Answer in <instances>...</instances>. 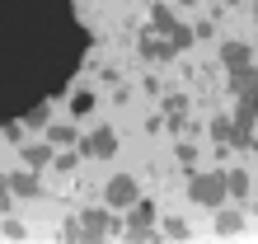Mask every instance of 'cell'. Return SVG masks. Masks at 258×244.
<instances>
[{"label": "cell", "mask_w": 258, "mask_h": 244, "mask_svg": "<svg viewBox=\"0 0 258 244\" xmlns=\"http://www.w3.org/2000/svg\"><path fill=\"white\" fill-rule=\"evenodd\" d=\"M85 47L71 0H0V122L61 94Z\"/></svg>", "instance_id": "obj_1"}, {"label": "cell", "mask_w": 258, "mask_h": 244, "mask_svg": "<svg viewBox=\"0 0 258 244\" xmlns=\"http://www.w3.org/2000/svg\"><path fill=\"white\" fill-rule=\"evenodd\" d=\"M188 197H192L197 207H221V202H225V169L192 174V178H188Z\"/></svg>", "instance_id": "obj_2"}, {"label": "cell", "mask_w": 258, "mask_h": 244, "mask_svg": "<svg viewBox=\"0 0 258 244\" xmlns=\"http://www.w3.org/2000/svg\"><path fill=\"white\" fill-rule=\"evenodd\" d=\"M127 239H141V244H150V239H160V230H155V207H150L146 197H136V202H132V221H127Z\"/></svg>", "instance_id": "obj_3"}, {"label": "cell", "mask_w": 258, "mask_h": 244, "mask_svg": "<svg viewBox=\"0 0 258 244\" xmlns=\"http://www.w3.org/2000/svg\"><path fill=\"white\" fill-rule=\"evenodd\" d=\"M75 146H80L85 160H108L113 150H117V132H113V127H94L89 136H80Z\"/></svg>", "instance_id": "obj_4"}, {"label": "cell", "mask_w": 258, "mask_h": 244, "mask_svg": "<svg viewBox=\"0 0 258 244\" xmlns=\"http://www.w3.org/2000/svg\"><path fill=\"white\" fill-rule=\"evenodd\" d=\"M103 197H108V207H132L141 193H136V178L132 174H117V178H108V193H103Z\"/></svg>", "instance_id": "obj_5"}, {"label": "cell", "mask_w": 258, "mask_h": 244, "mask_svg": "<svg viewBox=\"0 0 258 244\" xmlns=\"http://www.w3.org/2000/svg\"><path fill=\"white\" fill-rule=\"evenodd\" d=\"M103 235H113V221H108V211H85V221H80V239H103Z\"/></svg>", "instance_id": "obj_6"}, {"label": "cell", "mask_w": 258, "mask_h": 244, "mask_svg": "<svg viewBox=\"0 0 258 244\" xmlns=\"http://www.w3.org/2000/svg\"><path fill=\"white\" fill-rule=\"evenodd\" d=\"M221 61H225V71H244V66H253V52L244 47V42H225Z\"/></svg>", "instance_id": "obj_7"}, {"label": "cell", "mask_w": 258, "mask_h": 244, "mask_svg": "<svg viewBox=\"0 0 258 244\" xmlns=\"http://www.w3.org/2000/svg\"><path fill=\"white\" fill-rule=\"evenodd\" d=\"M52 155H56V150H52L47 141H28V146H24V164H28V169H47Z\"/></svg>", "instance_id": "obj_8"}, {"label": "cell", "mask_w": 258, "mask_h": 244, "mask_svg": "<svg viewBox=\"0 0 258 244\" xmlns=\"http://www.w3.org/2000/svg\"><path fill=\"white\" fill-rule=\"evenodd\" d=\"M230 89H235V94H253V89H258V66L230 71Z\"/></svg>", "instance_id": "obj_9"}, {"label": "cell", "mask_w": 258, "mask_h": 244, "mask_svg": "<svg viewBox=\"0 0 258 244\" xmlns=\"http://www.w3.org/2000/svg\"><path fill=\"white\" fill-rule=\"evenodd\" d=\"M38 188H42L38 174H24V169H19V174L10 178V193H14V197H38Z\"/></svg>", "instance_id": "obj_10"}, {"label": "cell", "mask_w": 258, "mask_h": 244, "mask_svg": "<svg viewBox=\"0 0 258 244\" xmlns=\"http://www.w3.org/2000/svg\"><path fill=\"white\" fill-rule=\"evenodd\" d=\"M164 42H169L174 52H183V47H192V28L174 19V24H169V33H164Z\"/></svg>", "instance_id": "obj_11"}, {"label": "cell", "mask_w": 258, "mask_h": 244, "mask_svg": "<svg viewBox=\"0 0 258 244\" xmlns=\"http://www.w3.org/2000/svg\"><path fill=\"white\" fill-rule=\"evenodd\" d=\"M225 197H249V174L244 169H225Z\"/></svg>", "instance_id": "obj_12"}, {"label": "cell", "mask_w": 258, "mask_h": 244, "mask_svg": "<svg viewBox=\"0 0 258 244\" xmlns=\"http://www.w3.org/2000/svg\"><path fill=\"white\" fill-rule=\"evenodd\" d=\"M244 230V216H239V211H221L216 216V235H239Z\"/></svg>", "instance_id": "obj_13"}, {"label": "cell", "mask_w": 258, "mask_h": 244, "mask_svg": "<svg viewBox=\"0 0 258 244\" xmlns=\"http://www.w3.org/2000/svg\"><path fill=\"white\" fill-rule=\"evenodd\" d=\"M47 117H52V108H47V99H42L33 108H24V127H47Z\"/></svg>", "instance_id": "obj_14"}, {"label": "cell", "mask_w": 258, "mask_h": 244, "mask_svg": "<svg viewBox=\"0 0 258 244\" xmlns=\"http://www.w3.org/2000/svg\"><path fill=\"white\" fill-rule=\"evenodd\" d=\"M71 113H75V117L94 113V94H89V89H75V94H71Z\"/></svg>", "instance_id": "obj_15"}, {"label": "cell", "mask_w": 258, "mask_h": 244, "mask_svg": "<svg viewBox=\"0 0 258 244\" xmlns=\"http://www.w3.org/2000/svg\"><path fill=\"white\" fill-rule=\"evenodd\" d=\"M150 24H155L160 33H169V24H174V10H169V5H155V10H150Z\"/></svg>", "instance_id": "obj_16"}, {"label": "cell", "mask_w": 258, "mask_h": 244, "mask_svg": "<svg viewBox=\"0 0 258 244\" xmlns=\"http://www.w3.org/2000/svg\"><path fill=\"white\" fill-rule=\"evenodd\" d=\"M230 132H235V117H211V136L216 141H230Z\"/></svg>", "instance_id": "obj_17"}, {"label": "cell", "mask_w": 258, "mask_h": 244, "mask_svg": "<svg viewBox=\"0 0 258 244\" xmlns=\"http://www.w3.org/2000/svg\"><path fill=\"white\" fill-rule=\"evenodd\" d=\"M75 141H80L75 127H52V146H75Z\"/></svg>", "instance_id": "obj_18"}, {"label": "cell", "mask_w": 258, "mask_h": 244, "mask_svg": "<svg viewBox=\"0 0 258 244\" xmlns=\"http://www.w3.org/2000/svg\"><path fill=\"white\" fill-rule=\"evenodd\" d=\"M0 235H5V239H24L28 230H24V221H14V216H10L5 225H0Z\"/></svg>", "instance_id": "obj_19"}, {"label": "cell", "mask_w": 258, "mask_h": 244, "mask_svg": "<svg viewBox=\"0 0 258 244\" xmlns=\"http://www.w3.org/2000/svg\"><path fill=\"white\" fill-rule=\"evenodd\" d=\"M160 235H169V239H188V225L183 221H164V230Z\"/></svg>", "instance_id": "obj_20"}, {"label": "cell", "mask_w": 258, "mask_h": 244, "mask_svg": "<svg viewBox=\"0 0 258 244\" xmlns=\"http://www.w3.org/2000/svg\"><path fill=\"white\" fill-rule=\"evenodd\" d=\"M75 160H80V150H66V155H52L56 169H75Z\"/></svg>", "instance_id": "obj_21"}, {"label": "cell", "mask_w": 258, "mask_h": 244, "mask_svg": "<svg viewBox=\"0 0 258 244\" xmlns=\"http://www.w3.org/2000/svg\"><path fill=\"white\" fill-rule=\"evenodd\" d=\"M5 207H10V183L0 178V211H5Z\"/></svg>", "instance_id": "obj_22"}, {"label": "cell", "mask_w": 258, "mask_h": 244, "mask_svg": "<svg viewBox=\"0 0 258 244\" xmlns=\"http://www.w3.org/2000/svg\"><path fill=\"white\" fill-rule=\"evenodd\" d=\"M183 5H192V0H183Z\"/></svg>", "instance_id": "obj_23"}, {"label": "cell", "mask_w": 258, "mask_h": 244, "mask_svg": "<svg viewBox=\"0 0 258 244\" xmlns=\"http://www.w3.org/2000/svg\"><path fill=\"white\" fill-rule=\"evenodd\" d=\"M253 10H258V5H253Z\"/></svg>", "instance_id": "obj_24"}]
</instances>
